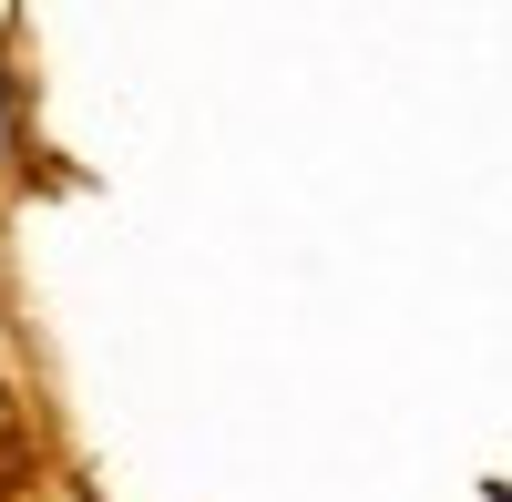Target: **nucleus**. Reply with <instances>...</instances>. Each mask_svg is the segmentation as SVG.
Listing matches in <instances>:
<instances>
[{
  "label": "nucleus",
  "mask_w": 512,
  "mask_h": 502,
  "mask_svg": "<svg viewBox=\"0 0 512 502\" xmlns=\"http://www.w3.org/2000/svg\"><path fill=\"white\" fill-rule=\"evenodd\" d=\"M0 144H11V103H0Z\"/></svg>",
  "instance_id": "obj_1"
}]
</instances>
